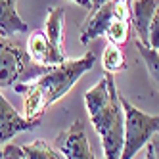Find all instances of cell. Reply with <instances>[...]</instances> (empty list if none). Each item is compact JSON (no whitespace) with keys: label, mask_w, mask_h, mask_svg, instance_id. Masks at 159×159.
Wrapping results in <instances>:
<instances>
[{"label":"cell","mask_w":159,"mask_h":159,"mask_svg":"<svg viewBox=\"0 0 159 159\" xmlns=\"http://www.w3.org/2000/svg\"><path fill=\"white\" fill-rule=\"evenodd\" d=\"M104 2H107V0H94V2H92V8H98L100 4H104ZM92 8H90V10H92Z\"/></svg>","instance_id":"cell-19"},{"label":"cell","mask_w":159,"mask_h":159,"mask_svg":"<svg viewBox=\"0 0 159 159\" xmlns=\"http://www.w3.org/2000/svg\"><path fill=\"white\" fill-rule=\"evenodd\" d=\"M146 150L150 152V159H153V152H152V148H150V144H146Z\"/></svg>","instance_id":"cell-20"},{"label":"cell","mask_w":159,"mask_h":159,"mask_svg":"<svg viewBox=\"0 0 159 159\" xmlns=\"http://www.w3.org/2000/svg\"><path fill=\"white\" fill-rule=\"evenodd\" d=\"M102 65H104L106 73H115V71L125 69L127 63H125V54L121 46H115V44L109 42L104 50V56H102Z\"/></svg>","instance_id":"cell-13"},{"label":"cell","mask_w":159,"mask_h":159,"mask_svg":"<svg viewBox=\"0 0 159 159\" xmlns=\"http://www.w3.org/2000/svg\"><path fill=\"white\" fill-rule=\"evenodd\" d=\"M69 2H75V4L83 6V8H86V10L92 8V0H69Z\"/></svg>","instance_id":"cell-18"},{"label":"cell","mask_w":159,"mask_h":159,"mask_svg":"<svg viewBox=\"0 0 159 159\" xmlns=\"http://www.w3.org/2000/svg\"><path fill=\"white\" fill-rule=\"evenodd\" d=\"M84 104L102 140L106 159H119L125 140V113L113 73H106L92 88L86 90Z\"/></svg>","instance_id":"cell-2"},{"label":"cell","mask_w":159,"mask_h":159,"mask_svg":"<svg viewBox=\"0 0 159 159\" xmlns=\"http://www.w3.org/2000/svg\"><path fill=\"white\" fill-rule=\"evenodd\" d=\"M146 152H148V150H146ZM146 159H150V152H148V153H146Z\"/></svg>","instance_id":"cell-21"},{"label":"cell","mask_w":159,"mask_h":159,"mask_svg":"<svg viewBox=\"0 0 159 159\" xmlns=\"http://www.w3.org/2000/svg\"><path fill=\"white\" fill-rule=\"evenodd\" d=\"M44 35L58 50L63 52L65 46V10L60 6H52L48 10L46 25H44Z\"/></svg>","instance_id":"cell-12"},{"label":"cell","mask_w":159,"mask_h":159,"mask_svg":"<svg viewBox=\"0 0 159 159\" xmlns=\"http://www.w3.org/2000/svg\"><path fill=\"white\" fill-rule=\"evenodd\" d=\"M148 46L159 50V8L152 19V25H150V40H148Z\"/></svg>","instance_id":"cell-16"},{"label":"cell","mask_w":159,"mask_h":159,"mask_svg":"<svg viewBox=\"0 0 159 159\" xmlns=\"http://www.w3.org/2000/svg\"><path fill=\"white\" fill-rule=\"evenodd\" d=\"M94 61H96L94 52H86L77 60H65L60 65L50 67L46 73L35 81L17 83L14 90L23 96V117L40 119L42 113L52 104L63 98L79 79L92 69Z\"/></svg>","instance_id":"cell-1"},{"label":"cell","mask_w":159,"mask_h":159,"mask_svg":"<svg viewBox=\"0 0 159 159\" xmlns=\"http://www.w3.org/2000/svg\"><path fill=\"white\" fill-rule=\"evenodd\" d=\"M92 2H94V0H92Z\"/></svg>","instance_id":"cell-23"},{"label":"cell","mask_w":159,"mask_h":159,"mask_svg":"<svg viewBox=\"0 0 159 159\" xmlns=\"http://www.w3.org/2000/svg\"><path fill=\"white\" fill-rule=\"evenodd\" d=\"M39 125H40V119H27L23 115H19L16 107L0 92V146L8 144L10 138H14L19 132L37 129Z\"/></svg>","instance_id":"cell-6"},{"label":"cell","mask_w":159,"mask_h":159,"mask_svg":"<svg viewBox=\"0 0 159 159\" xmlns=\"http://www.w3.org/2000/svg\"><path fill=\"white\" fill-rule=\"evenodd\" d=\"M2 159H65L60 150H54L42 140H35L31 144L16 146V144H4L2 148Z\"/></svg>","instance_id":"cell-10"},{"label":"cell","mask_w":159,"mask_h":159,"mask_svg":"<svg viewBox=\"0 0 159 159\" xmlns=\"http://www.w3.org/2000/svg\"><path fill=\"white\" fill-rule=\"evenodd\" d=\"M125 113V140L119 159H132L159 130V115H148L121 96Z\"/></svg>","instance_id":"cell-4"},{"label":"cell","mask_w":159,"mask_h":159,"mask_svg":"<svg viewBox=\"0 0 159 159\" xmlns=\"http://www.w3.org/2000/svg\"><path fill=\"white\" fill-rule=\"evenodd\" d=\"M111 19H113V0H107L98 8H92L81 29V42L90 44L98 37H106V31L111 23Z\"/></svg>","instance_id":"cell-8"},{"label":"cell","mask_w":159,"mask_h":159,"mask_svg":"<svg viewBox=\"0 0 159 159\" xmlns=\"http://www.w3.org/2000/svg\"><path fill=\"white\" fill-rule=\"evenodd\" d=\"M48 69L50 67L33 61L27 50H21L10 39L0 37V88H14L17 83L35 81Z\"/></svg>","instance_id":"cell-3"},{"label":"cell","mask_w":159,"mask_h":159,"mask_svg":"<svg viewBox=\"0 0 159 159\" xmlns=\"http://www.w3.org/2000/svg\"><path fill=\"white\" fill-rule=\"evenodd\" d=\"M129 31H130V21L129 19H117L113 17L111 23L106 31V37L111 44L115 46H123L125 42L129 40Z\"/></svg>","instance_id":"cell-14"},{"label":"cell","mask_w":159,"mask_h":159,"mask_svg":"<svg viewBox=\"0 0 159 159\" xmlns=\"http://www.w3.org/2000/svg\"><path fill=\"white\" fill-rule=\"evenodd\" d=\"M148 144H150L152 152H153V159H159V130L152 136V140L148 142Z\"/></svg>","instance_id":"cell-17"},{"label":"cell","mask_w":159,"mask_h":159,"mask_svg":"<svg viewBox=\"0 0 159 159\" xmlns=\"http://www.w3.org/2000/svg\"><path fill=\"white\" fill-rule=\"evenodd\" d=\"M136 48H138L142 60H144V63L148 67V71H150V75L153 79V83L159 88V50L150 48L148 44H142L140 40H136Z\"/></svg>","instance_id":"cell-15"},{"label":"cell","mask_w":159,"mask_h":159,"mask_svg":"<svg viewBox=\"0 0 159 159\" xmlns=\"http://www.w3.org/2000/svg\"><path fill=\"white\" fill-rule=\"evenodd\" d=\"M0 159H2V150H0Z\"/></svg>","instance_id":"cell-22"},{"label":"cell","mask_w":159,"mask_h":159,"mask_svg":"<svg viewBox=\"0 0 159 159\" xmlns=\"http://www.w3.org/2000/svg\"><path fill=\"white\" fill-rule=\"evenodd\" d=\"M17 0H0V37L10 39L16 33H29V25L17 14Z\"/></svg>","instance_id":"cell-11"},{"label":"cell","mask_w":159,"mask_h":159,"mask_svg":"<svg viewBox=\"0 0 159 159\" xmlns=\"http://www.w3.org/2000/svg\"><path fill=\"white\" fill-rule=\"evenodd\" d=\"M27 54L31 56V60L42 65V67H56L63 63L65 52L58 50L54 44L48 40V37L44 35V31H33L27 39Z\"/></svg>","instance_id":"cell-7"},{"label":"cell","mask_w":159,"mask_h":159,"mask_svg":"<svg viewBox=\"0 0 159 159\" xmlns=\"http://www.w3.org/2000/svg\"><path fill=\"white\" fill-rule=\"evenodd\" d=\"M56 146H58V150L61 152L65 159H96L92 150H90V144H88L86 132H84V125L79 119L73 121L63 132L58 134Z\"/></svg>","instance_id":"cell-5"},{"label":"cell","mask_w":159,"mask_h":159,"mask_svg":"<svg viewBox=\"0 0 159 159\" xmlns=\"http://www.w3.org/2000/svg\"><path fill=\"white\" fill-rule=\"evenodd\" d=\"M159 8V0H130V23L136 31V40L148 44L150 25Z\"/></svg>","instance_id":"cell-9"}]
</instances>
